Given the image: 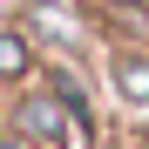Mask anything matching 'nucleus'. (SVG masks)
Instances as JSON below:
<instances>
[{"instance_id": "f03ea898", "label": "nucleus", "mask_w": 149, "mask_h": 149, "mask_svg": "<svg viewBox=\"0 0 149 149\" xmlns=\"http://www.w3.org/2000/svg\"><path fill=\"white\" fill-rule=\"evenodd\" d=\"M129 95H149V68H129Z\"/></svg>"}, {"instance_id": "7ed1b4c3", "label": "nucleus", "mask_w": 149, "mask_h": 149, "mask_svg": "<svg viewBox=\"0 0 149 149\" xmlns=\"http://www.w3.org/2000/svg\"><path fill=\"white\" fill-rule=\"evenodd\" d=\"M0 149H14V142H0Z\"/></svg>"}, {"instance_id": "f257e3e1", "label": "nucleus", "mask_w": 149, "mask_h": 149, "mask_svg": "<svg viewBox=\"0 0 149 149\" xmlns=\"http://www.w3.org/2000/svg\"><path fill=\"white\" fill-rule=\"evenodd\" d=\"M20 68H27V54H20V41H7V34H0V74H20Z\"/></svg>"}]
</instances>
